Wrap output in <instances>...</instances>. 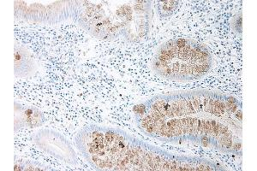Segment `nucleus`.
Returning a JSON list of instances; mask_svg holds the SVG:
<instances>
[{"instance_id":"9d476101","label":"nucleus","mask_w":257,"mask_h":171,"mask_svg":"<svg viewBox=\"0 0 257 171\" xmlns=\"http://www.w3.org/2000/svg\"><path fill=\"white\" fill-rule=\"evenodd\" d=\"M231 27L232 31L237 35H241L242 32V12H237L231 18Z\"/></svg>"},{"instance_id":"423d86ee","label":"nucleus","mask_w":257,"mask_h":171,"mask_svg":"<svg viewBox=\"0 0 257 171\" xmlns=\"http://www.w3.org/2000/svg\"><path fill=\"white\" fill-rule=\"evenodd\" d=\"M34 142L50 156L70 165L78 164V157L73 145L58 131L41 128L34 135Z\"/></svg>"},{"instance_id":"6e6552de","label":"nucleus","mask_w":257,"mask_h":171,"mask_svg":"<svg viewBox=\"0 0 257 171\" xmlns=\"http://www.w3.org/2000/svg\"><path fill=\"white\" fill-rule=\"evenodd\" d=\"M37 66L32 53L21 45L14 47V71L16 77L24 78L31 76L36 71Z\"/></svg>"},{"instance_id":"0eeeda50","label":"nucleus","mask_w":257,"mask_h":171,"mask_svg":"<svg viewBox=\"0 0 257 171\" xmlns=\"http://www.w3.org/2000/svg\"><path fill=\"white\" fill-rule=\"evenodd\" d=\"M14 126L15 131L20 128H40L44 124L45 117L38 108L31 105L14 104Z\"/></svg>"},{"instance_id":"39448f33","label":"nucleus","mask_w":257,"mask_h":171,"mask_svg":"<svg viewBox=\"0 0 257 171\" xmlns=\"http://www.w3.org/2000/svg\"><path fill=\"white\" fill-rule=\"evenodd\" d=\"M15 17L28 22L55 24L77 18L81 1H15Z\"/></svg>"},{"instance_id":"f257e3e1","label":"nucleus","mask_w":257,"mask_h":171,"mask_svg":"<svg viewBox=\"0 0 257 171\" xmlns=\"http://www.w3.org/2000/svg\"><path fill=\"white\" fill-rule=\"evenodd\" d=\"M143 133L161 141L194 143L225 153H242V105L208 90L173 92L134 107Z\"/></svg>"},{"instance_id":"7ed1b4c3","label":"nucleus","mask_w":257,"mask_h":171,"mask_svg":"<svg viewBox=\"0 0 257 171\" xmlns=\"http://www.w3.org/2000/svg\"><path fill=\"white\" fill-rule=\"evenodd\" d=\"M78 24L94 38L137 42L149 32L150 1H81Z\"/></svg>"},{"instance_id":"1a4fd4ad","label":"nucleus","mask_w":257,"mask_h":171,"mask_svg":"<svg viewBox=\"0 0 257 171\" xmlns=\"http://www.w3.org/2000/svg\"><path fill=\"white\" fill-rule=\"evenodd\" d=\"M178 5H179L178 1H172V0L159 1L157 5L159 16L162 18H169L177 11Z\"/></svg>"},{"instance_id":"20e7f679","label":"nucleus","mask_w":257,"mask_h":171,"mask_svg":"<svg viewBox=\"0 0 257 171\" xmlns=\"http://www.w3.org/2000/svg\"><path fill=\"white\" fill-rule=\"evenodd\" d=\"M213 57L204 44L192 39L178 38L161 44L152 61L153 71L171 81H192L207 76Z\"/></svg>"},{"instance_id":"f03ea898","label":"nucleus","mask_w":257,"mask_h":171,"mask_svg":"<svg viewBox=\"0 0 257 171\" xmlns=\"http://www.w3.org/2000/svg\"><path fill=\"white\" fill-rule=\"evenodd\" d=\"M76 147L98 170H219L209 160L170 153L117 129L91 125L76 133Z\"/></svg>"}]
</instances>
